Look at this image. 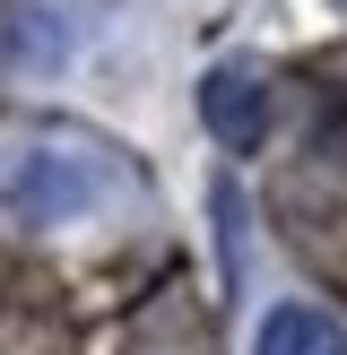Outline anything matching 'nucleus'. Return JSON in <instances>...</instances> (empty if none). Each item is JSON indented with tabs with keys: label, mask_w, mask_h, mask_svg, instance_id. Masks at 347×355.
I'll use <instances>...</instances> for the list:
<instances>
[{
	"label": "nucleus",
	"mask_w": 347,
	"mask_h": 355,
	"mask_svg": "<svg viewBox=\"0 0 347 355\" xmlns=\"http://www.w3.org/2000/svg\"><path fill=\"white\" fill-rule=\"evenodd\" d=\"M121 173L104 165L78 139H26V148L0 156V217L26 225V234H61V225H87L104 200H121Z\"/></svg>",
	"instance_id": "nucleus-1"
},
{
	"label": "nucleus",
	"mask_w": 347,
	"mask_h": 355,
	"mask_svg": "<svg viewBox=\"0 0 347 355\" xmlns=\"http://www.w3.org/2000/svg\"><path fill=\"white\" fill-rule=\"evenodd\" d=\"M200 121L226 139V148H252V139L269 130V87H260L252 69H208V87H200Z\"/></svg>",
	"instance_id": "nucleus-2"
},
{
	"label": "nucleus",
	"mask_w": 347,
	"mask_h": 355,
	"mask_svg": "<svg viewBox=\"0 0 347 355\" xmlns=\"http://www.w3.org/2000/svg\"><path fill=\"white\" fill-rule=\"evenodd\" d=\"M69 44H78V35H69V17L44 9V0H17V9L0 17V61H9V69H61Z\"/></svg>",
	"instance_id": "nucleus-3"
},
{
	"label": "nucleus",
	"mask_w": 347,
	"mask_h": 355,
	"mask_svg": "<svg viewBox=\"0 0 347 355\" xmlns=\"http://www.w3.org/2000/svg\"><path fill=\"white\" fill-rule=\"evenodd\" d=\"M252 355H347V329L312 304H278V312H260Z\"/></svg>",
	"instance_id": "nucleus-4"
}]
</instances>
